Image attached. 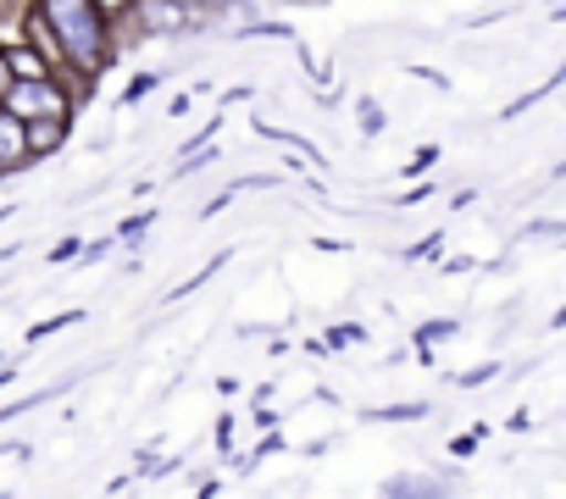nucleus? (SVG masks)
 Wrapping results in <instances>:
<instances>
[{"label":"nucleus","instance_id":"nucleus-1","mask_svg":"<svg viewBox=\"0 0 566 499\" xmlns=\"http://www.w3.org/2000/svg\"><path fill=\"white\" fill-rule=\"evenodd\" d=\"M12 112H18V117H40V112H51V117H62L67 106H62V95H56V89H45V84L34 78L29 89H18V95H12Z\"/></svg>","mask_w":566,"mask_h":499},{"label":"nucleus","instance_id":"nucleus-2","mask_svg":"<svg viewBox=\"0 0 566 499\" xmlns=\"http://www.w3.org/2000/svg\"><path fill=\"white\" fill-rule=\"evenodd\" d=\"M23 150H29V134H23L18 117H7V123H0V161H18Z\"/></svg>","mask_w":566,"mask_h":499},{"label":"nucleus","instance_id":"nucleus-3","mask_svg":"<svg viewBox=\"0 0 566 499\" xmlns=\"http://www.w3.org/2000/svg\"><path fill=\"white\" fill-rule=\"evenodd\" d=\"M12 62H18V73H23V78H40V73H45V67H40V62H34V56H29V51H18V56H12Z\"/></svg>","mask_w":566,"mask_h":499},{"label":"nucleus","instance_id":"nucleus-4","mask_svg":"<svg viewBox=\"0 0 566 499\" xmlns=\"http://www.w3.org/2000/svg\"><path fill=\"white\" fill-rule=\"evenodd\" d=\"M494 372H500V367H472V372H467V378H461V383H489V378H494Z\"/></svg>","mask_w":566,"mask_h":499},{"label":"nucleus","instance_id":"nucleus-5","mask_svg":"<svg viewBox=\"0 0 566 499\" xmlns=\"http://www.w3.org/2000/svg\"><path fill=\"white\" fill-rule=\"evenodd\" d=\"M555 328H566V306H560V311H555Z\"/></svg>","mask_w":566,"mask_h":499},{"label":"nucleus","instance_id":"nucleus-6","mask_svg":"<svg viewBox=\"0 0 566 499\" xmlns=\"http://www.w3.org/2000/svg\"><path fill=\"white\" fill-rule=\"evenodd\" d=\"M7 78H12V73H7V62H0V89H7Z\"/></svg>","mask_w":566,"mask_h":499},{"label":"nucleus","instance_id":"nucleus-7","mask_svg":"<svg viewBox=\"0 0 566 499\" xmlns=\"http://www.w3.org/2000/svg\"><path fill=\"white\" fill-rule=\"evenodd\" d=\"M555 172H560V178H566V161H560V167H555Z\"/></svg>","mask_w":566,"mask_h":499}]
</instances>
